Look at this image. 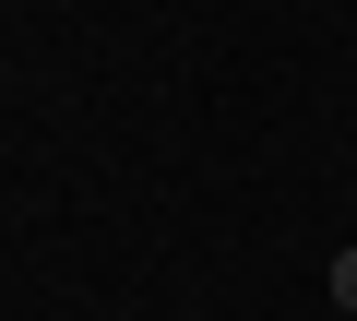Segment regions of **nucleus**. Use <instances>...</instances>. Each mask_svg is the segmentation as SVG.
Returning a JSON list of instances; mask_svg holds the SVG:
<instances>
[{
    "label": "nucleus",
    "mask_w": 357,
    "mask_h": 321,
    "mask_svg": "<svg viewBox=\"0 0 357 321\" xmlns=\"http://www.w3.org/2000/svg\"><path fill=\"white\" fill-rule=\"evenodd\" d=\"M333 321H345V309H333Z\"/></svg>",
    "instance_id": "2"
},
{
    "label": "nucleus",
    "mask_w": 357,
    "mask_h": 321,
    "mask_svg": "<svg viewBox=\"0 0 357 321\" xmlns=\"http://www.w3.org/2000/svg\"><path fill=\"white\" fill-rule=\"evenodd\" d=\"M333 309L357 321V250H333Z\"/></svg>",
    "instance_id": "1"
}]
</instances>
